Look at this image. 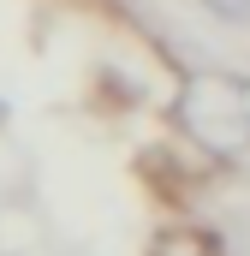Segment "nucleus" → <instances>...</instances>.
Listing matches in <instances>:
<instances>
[{"label": "nucleus", "instance_id": "1", "mask_svg": "<svg viewBox=\"0 0 250 256\" xmlns=\"http://www.w3.org/2000/svg\"><path fill=\"white\" fill-rule=\"evenodd\" d=\"M173 120L196 149L238 161L250 149V84L226 78V72H196V78H185V90L173 102Z\"/></svg>", "mask_w": 250, "mask_h": 256}, {"label": "nucleus", "instance_id": "2", "mask_svg": "<svg viewBox=\"0 0 250 256\" xmlns=\"http://www.w3.org/2000/svg\"><path fill=\"white\" fill-rule=\"evenodd\" d=\"M214 18H226V24H250V0H202Z\"/></svg>", "mask_w": 250, "mask_h": 256}]
</instances>
